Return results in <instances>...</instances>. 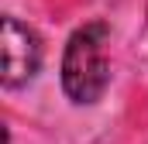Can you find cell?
I'll list each match as a JSON object with an SVG mask.
<instances>
[{"mask_svg":"<svg viewBox=\"0 0 148 144\" xmlns=\"http://www.w3.org/2000/svg\"><path fill=\"white\" fill-rule=\"evenodd\" d=\"M107 24H83L62 55V89L73 103H97L107 93L110 62H107Z\"/></svg>","mask_w":148,"mask_h":144,"instance_id":"1","label":"cell"},{"mask_svg":"<svg viewBox=\"0 0 148 144\" xmlns=\"http://www.w3.org/2000/svg\"><path fill=\"white\" fill-rule=\"evenodd\" d=\"M41 65V41L38 35L21 24L17 17H3L0 24V79L7 89L31 82Z\"/></svg>","mask_w":148,"mask_h":144,"instance_id":"2","label":"cell"}]
</instances>
